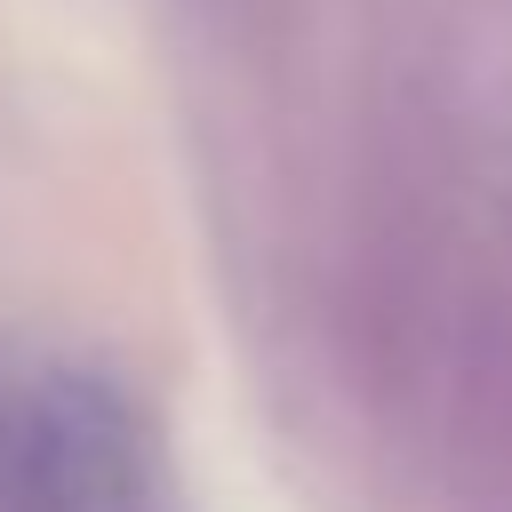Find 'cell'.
Returning <instances> with one entry per match:
<instances>
[{
	"mask_svg": "<svg viewBox=\"0 0 512 512\" xmlns=\"http://www.w3.org/2000/svg\"><path fill=\"white\" fill-rule=\"evenodd\" d=\"M24 464L40 488V512H128V424L88 376L48 384Z\"/></svg>",
	"mask_w": 512,
	"mask_h": 512,
	"instance_id": "1",
	"label": "cell"
}]
</instances>
